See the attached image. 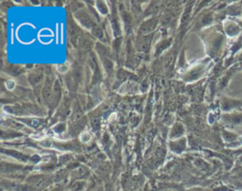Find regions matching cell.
Here are the masks:
<instances>
[{
    "instance_id": "cell-1",
    "label": "cell",
    "mask_w": 242,
    "mask_h": 191,
    "mask_svg": "<svg viewBox=\"0 0 242 191\" xmlns=\"http://www.w3.org/2000/svg\"><path fill=\"white\" fill-rule=\"evenodd\" d=\"M69 35H70V38L72 41H75L77 40V37H78V29L77 27H76L74 24L72 23H69Z\"/></svg>"
},
{
    "instance_id": "cell-2",
    "label": "cell",
    "mask_w": 242,
    "mask_h": 191,
    "mask_svg": "<svg viewBox=\"0 0 242 191\" xmlns=\"http://www.w3.org/2000/svg\"><path fill=\"white\" fill-rule=\"evenodd\" d=\"M183 133V126L181 125H176L175 126V129L173 128L172 130V134H171V137H173V135H174V137H178L179 135H181Z\"/></svg>"
}]
</instances>
